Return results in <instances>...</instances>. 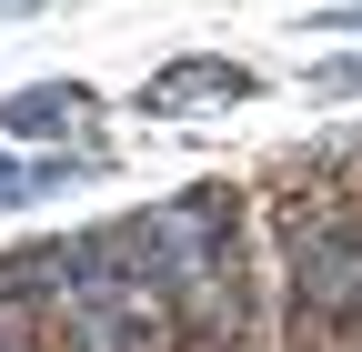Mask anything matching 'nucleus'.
Listing matches in <instances>:
<instances>
[{"instance_id":"1","label":"nucleus","mask_w":362,"mask_h":352,"mask_svg":"<svg viewBox=\"0 0 362 352\" xmlns=\"http://www.w3.org/2000/svg\"><path fill=\"white\" fill-rule=\"evenodd\" d=\"M51 312H61V352H181V322H171V302L131 272L121 222L61 242V302Z\"/></svg>"},{"instance_id":"2","label":"nucleus","mask_w":362,"mask_h":352,"mask_svg":"<svg viewBox=\"0 0 362 352\" xmlns=\"http://www.w3.org/2000/svg\"><path fill=\"white\" fill-rule=\"evenodd\" d=\"M121 242H131V272L181 312L202 282L242 272V192L232 182H192L171 201H141V211H121Z\"/></svg>"},{"instance_id":"3","label":"nucleus","mask_w":362,"mask_h":352,"mask_svg":"<svg viewBox=\"0 0 362 352\" xmlns=\"http://www.w3.org/2000/svg\"><path fill=\"white\" fill-rule=\"evenodd\" d=\"M282 292L302 322H362V201H312L282 222Z\"/></svg>"},{"instance_id":"4","label":"nucleus","mask_w":362,"mask_h":352,"mask_svg":"<svg viewBox=\"0 0 362 352\" xmlns=\"http://www.w3.org/2000/svg\"><path fill=\"white\" fill-rule=\"evenodd\" d=\"M90 111H101V101H90L81 91V81H30V91H11V101H0V141H40V151H51V141H71V131H90Z\"/></svg>"},{"instance_id":"5","label":"nucleus","mask_w":362,"mask_h":352,"mask_svg":"<svg viewBox=\"0 0 362 352\" xmlns=\"http://www.w3.org/2000/svg\"><path fill=\"white\" fill-rule=\"evenodd\" d=\"M202 101H252V71L242 61H171V71H151L141 81V111H161V121H181V111H202Z\"/></svg>"},{"instance_id":"6","label":"nucleus","mask_w":362,"mask_h":352,"mask_svg":"<svg viewBox=\"0 0 362 352\" xmlns=\"http://www.w3.org/2000/svg\"><path fill=\"white\" fill-rule=\"evenodd\" d=\"M71 182H101V151H11L0 141V211H30V201H51V192H71Z\"/></svg>"},{"instance_id":"7","label":"nucleus","mask_w":362,"mask_h":352,"mask_svg":"<svg viewBox=\"0 0 362 352\" xmlns=\"http://www.w3.org/2000/svg\"><path fill=\"white\" fill-rule=\"evenodd\" d=\"M312 91H322V101H352V91H362V51H332V61H312Z\"/></svg>"},{"instance_id":"8","label":"nucleus","mask_w":362,"mask_h":352,"mask_svg":"<svg viewBox=\"0 0 362 352\" xmlns=\"http://www.w3.org/2000/svg\"><path fill=\"white\" fill-rule=\"evenodd\" d=\"M0 352H51L40 342V312H0Z\"/></svg>"},{"instance_id":"9","label":"nucleus","mask_w":362,"mask_h":352,"mask_svg":"<svg viewBox=\"0 0 362 352\" xmlns=\"http://www.w3.org/2000/svg\"><path fill=\"white\" fill-rule=\"evenodd\" d=\"M302 30H342V40H362V0H352V11H312Z\"/></svg>"}]
</instances>
